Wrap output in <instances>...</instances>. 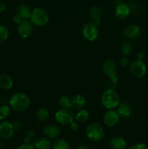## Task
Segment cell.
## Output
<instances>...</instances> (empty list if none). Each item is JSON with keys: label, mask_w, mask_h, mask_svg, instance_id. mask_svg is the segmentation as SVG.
Here are the masks:
<instances>
[{"label": "cell", "mask_w": 148, "mask_h": 149, "mask_svg": "<svg viewBox=\"0 0 148 149\" xmlns=\"http://www.w3.org/2000/svg\"><path fill=\"white\" fill-rule=\"evenodd\" d=\"M102 71L107 77H111L116 74L117 67L113 60H106L102 65Z\"/></svg>", "instance_id": "5bb4252c"}, {"label": "cell", "mask_w": 148, "mask_h": 149, "mask_svg": "<svg viewBox=\"0 0 148 149\" xmlns=\"http://www.w3.org/2000/svg\"><path fill=\"white\" fill-rule=\"evenodd\" d=\"M10 113V109L7 105L0 106V120H4L9 116Z\"/></svg>", "instance_id": "4316f807"}, {"label": "cell", "mask_w": 148, "mask_h": 149, "mask_svg": "<svg viewBox=\"0 0 148 149\" xmlns=\"http://www.w3.org/2000/svg\"><path fill=\"white\" fill-rule=\"evenodd\" d=\"M33 146L36 149H50L51 141L46 138H41L33 141Z\"/></svg>", "instance_id": "d6986e66"}, {"label": "cell", "mask_w": 148, "mask_h": 149, "mask_svg": "<svg viewBox=\"0 0 148 149\" xmlns=\"http://www.w3.org/2000/svg\"><path fill=\"white\" fill-rule=\"evenodd\" d=\"M75 149H89L87 146H85V145H81V146H78V147H77Z\"/></svg>", "instance_id": "f35d334b"}, {"label": "cell", "mask_w": 148, "mask_h": 149, "mask_svg": "<svg viewBox=\"0 0 148 149\" xmlns=\"http://www.w3.org/2000/svg\"><path fill=\"white\" fill-rule=\"evenodd\" d=\"M104 124L107 125V127H115L120 121V116L118 115L117 111L114 110L107 111L104 115V118H103Z\"/></svg>", "instance_id": "30bf717a"}, {"label": "cell", "mask_w": 148, "mask_h": 149, "mask_svg": "<svg viewBox=\"0 0 148 149\" xmlns=\"http://www.w3.org/2000/svg\"><path fill=\"white\" fill-rule=\"evenodd\" d=\"M117 112L120 117L128 118L131 114V109L127 102L121 100L117 106Z\"/></svg>", "instance_id": "9a60e30c"}, {"label": "cell", "mask_w": 148, "mask_h": 149, "mask_svg": "<svg viewBox=\"0 0 148 149\" xmlns=\"http://www.w3.org/2000/svg\"><path fill=\"white\" fill-rule=\"evenodd\" d=\"M118 81V77L117 74L113 77H109V80L107 84V90H114V88L117 85Z\"/></svg>", "instance_id": "f1b7e54d"}, {"label": "cell", "mask_w": 148, "mask_h": 149, "mask_svg": "<svg viewBox=\"0 0 148 149\" xmlns=\"http://www.w3.org/2000/svg\"><path fill=\"white\" fill-rule=\"evenodd\" d=\"M120 101V97L114 90H106L101 96L102 104L108 110L117 107Z\"/></svg>", "instance_id": "7a4b0ae2"}, {"label": "cell", "mask_w": 148, "mask_h": 149, "mask_svg": "<svg viewBox=\"0 0 148 149\" xmlns=\"http://www.w3.org/2000/svg\"><path fill=\"white\" fill-rule=\"evenodd\" d=\"M82 34L84 39L89 42L95 41L99 36L98 26L93 22L86 23L82 28Z\"/></svg>", "instance_id": "8992f818"}, {"label": "cell", "mask_w": 148, "mask_h": 149, "mask_svg": "<svg viewBox=\"0 0 148 149\" xmlns=\"http://www.w3.org/2000/svg\"><path fill=\"white\" fill-rule=\"evenodd\" d=\"M145 57V54L142 52H139L137 53V59L139 60H142Z\"/></svg>", "instance_id": "74e56055"}, {"label": "cell", "mask_w": 148, "mask_h": 149, "mask_svg": "<svg viewBox=\"0 0 148 149\" xmlns=\"http://www.w3.org/2000/svg\"><path fill=\"white\" fill-rule=\"evenodd\" d=\"M17 149H36V148H34L33 144L23 143V145L20 146H19Z\"/></svg>", "instance_id": "e575fe53"}, {"label": "cell", "mask_w": 148, "mask_h": 149, "mask_svg": "<svg viewBox=\"0 0 148 149\" xmlns=\"http://www.w3.org/2000/svg\"><path fill=\"white\" fill-rule=\"evenodd\" d=\"M129 149H148V146L144 143H137L133 145Z\"/></svg>", "instance_id": "1f68e13d"}, {"label": "cell", "mask_w": 148, "mask_h": 149, "mask_svg": "<svg viewBox=\"0 0 148 149\" xmlns=\"http://www.w3.org/2000/svg\"><path fill=\"white\" fill-rule=\"evenodd\" d=\"M33 23L27 20H23L18 25V33L23 39L29 37L33 33Z\"/></svg>", "instance_id": "9c48e42d"}, {"label": "cell", "mask_w": 148, "mask_h": 149, "mask_svg": "<svg viewBox=\"0 0 148 149\" xmlns=\"http://www.w3.org/2000/svg\"><path fill=\"white\" fill-rule=\"evenodd\" d=\"M102 10L101 7H100L99 6L93 7L89 11V15L91 20H93V23L99 26L101 23V17L102 15Z\"/></svg>", "instance_id": "2e32d148"}, {"label": "cell", "mask_w": 148, "mask_h": 149, "mask_svg": "<svg viewBox=\"0 0 148 149\" xmlns=\"http://www.w3.org/2000/svg\"><path fill=\"white\" fill-rule=\"evenodd\" d=\"M43 132L47 138H55L59 136L60 130L57 126L53 125H48L44 127Z\"/></svg>", "instance_id": "ac0fdd59"}, {"label": "cell", "mask_w": 148, "mask_h": 149, "mask_svg": "<svg viewBox=\"0 0 148 149\" xmlns=\"http://www.w3.org/2000/svg\"><path fill=\"white\" fill-rule=\"evenodd\" d=\"M31 12L32 10H30V7L25 4H22L19 5L17 9V14H18L23 18V20L30 19Z\"/></svg>", "instance_id": "ffe728a7"}, {"label": "cell", "mask_w": 148, "mask_h": 149, "mask_svg": "<svg viewBox=\"0 0 148 149\" xmlns=\"http://www.w3.org/2000/svg\"><path fill=\"white\" fill-rule=\"evenodd\" d=\"M10 108L15 111L22 112L28 109L30 106V98L23 93H16L9 100Z\"/></svg>", "instance_id": "6da1fadb"}, {"label": "cell", "mask_w": 148, "mask_h": 149, "mask_svg": "<svg viewBox=\"0 0 148 149\" xmlns=\"http://www.w3.org/2000/svg\"><path fill=\"white\" fill-rule=\"evenodd\" d=\"M131 13V8L128 4L125 3H119L117 4L115 10V15L116 17L120 20L127 18Z\"/></svg>", "instance_id": "7c38bea8"}, {"label": "cell", "mask_w": 148, "mask_h": 149, "mask_svg": "<svg viewBox=\"0 0 148 149\" xmlns=\"http://www.w3.org/2000/svg\"><path fill=\"white\" fill-rule=\"evenodd\" d=\"M129 64V58L126 56H123L120 58V65L123 68H125V67L127 66Z\"/></svg>", "instance_id": "4dcf8cb0"}, {"label": "cell", "mask_w": 148, "mask_h": 149, "mask_svg": "<svg viewBox=\"0 0 148 149\" xmlns=\"http://www.w3.org/2000/svg\"><path fill=\"white\" fill-rule=\"evenodd\" d=\"M12 126H13V128H14L15 131H18L22 127L21 122H20V121H18V120L15 121V122H13V123H12Z\"/></svg>", "instance_id": "d6a6232c"}, {"label": "cell", "mask_w": 148, "mask_h": 149, "mask_svg": "<svg viewBox=\"0 0 148 149\" xmlns=\"http://www.w3.org/2000/svg\"><path fill=\"white\" fill-rule=\"evenodd\" d=\"M86 137L91 141H100L104 138V131L102 127L97 122L89 124L86 129Z\"/></svg>", "instance_id": "277c9868"}, {"label": "cell", "mask_w": 148, "mask_h": 149, "mask_svg": "<svg viewBox=\"0 0 148 149\" xmlns=\"http://www.w3.org/2000/svg\"><path fill=\"white\" fill-rule=\"evenodd\" d=\"M59 105L63 109H69L71 106V99L68 96H62L59 99Z\"/></svg>", "instance_id": "f546056e"}, {"label": "cell", "mask_w": 148, "mask_h": 149, "mask_svg": "<svg viewBox=\"0 0 148 149\" xmlns=\"http://www.w3.org/2000/svg\"><path fill=\"white\" fill-rule=\"evenodd\" d=\"M49 20V15L44 9L36 7L32 10L30 20L33 24L38 26H44L47 24Z\"/></svg>", "instance_id": "3957f363"}, {"label": "cell", "mask_w": 148, "mask_h": 149, "mask_svg": "<svg viewBox=\"0 0 148 149\" xmlns=\"http://www.w3.org/2000/svg\"><path fill=\"white\" fill-rule=\"evenodd\" d=\"M78 123H76V122H75L73 121V122H71V124H70V128H71V130L72 131H73V132H75V131H77L78 130Z\"/></svg>", "instance_id": "d590c367"}, {"label": "cell", "mask_w": 148, "mask_h": 149, "mask_svg": "<svg viewBox=\"0 0 148 149\" xmlns=\"http://www.w3.org/2000/svg\"><path fill=\"white\" fill-rule=\"evenodd\" d=\"M89 118V113L86 109H81L78 110V113L75 116V119L79 123H84L86 122Z\"/></svg>", "instance_id": "603a6c76"}, {"label": "cell", "mask_w": 148, "mask_h": 149, "mask_svg": "<svg viewBox=\"0 0 148 149\" xmlns=\"http://www.w3.org/2000/svg\"><path fill=\"white\" fill-rule=\"evenodd\" d=\"M9 30L6 26L0 25V43L4 42L8 39Z\"/></svg>", "instance_id": "83f0119b"}, {"label": "cell", "mask_w": 148, "mask_h": 149, "mask_svg": "<svg viewBox=\"0 0 148 149\" xmlns=\"http://www.w3.org/2000/svg\"><path fill=\"white\" fill-rule=\"evenodd\" d=\"M110 146L113 149H125L127 146V142L123 137L115 136L110 140Z\"/></svg>", "instance_id": "e0dca14e"}, {"label": "cell", "mask_w": 148, "mask_h": 149, "mask_svg": "<svg viewBox=\"0 0 148 149\" xmlns=\"http://www.w3.org/2000/svg\"><path fill=\"white\" fill-rule=\"evenodd\" d=\"M36 132L33 130H29L28 131H27L25 135L24 140H23V143L26 144H29L31 142H33L34 141L35 138H36Z\"/></svg>", "instance_id": "484cf974"}, {"label": "cell", "mask_w": 148, "mask_h": 149, "mask_svg": "<svg viewBox=\"0 0 148 149\" xmlns=\"http://www.w3.org/2000/svg\"><path fill=\"white\" fill-rule=\"evenodd\" d=\"M4 141H1V140H0V149H1V148H4Z\"/></svg>", "instance_id": "ab89813d"}, {"label": "cell", "mask_w": 148, "mask_h": 149, "mask_svg": "<svg viewBox=\"0 0 148 149\" xmlns=\"http://www.w3.org/2000/svg\"><path fill=\"white\" fill-rule=\"evenodd\" d=\"M13 86V80L7 74L0 75V87L3 90H10Z\"/></svg>", "instance_id": "44dd1931"}, {"label": "cell", "mask_w": 148, "mask_h": 149, "mask_svg": "<svg viewBox=\"0 0 148 149\" xmlns=\"http://www.w3.org/2000/svg\"><path fill=\"white\" fill-rule=\"evenodd\" d=\"M14 128L11 122L4 121L0 123V138L4 140L10 139L14 135Z\"/></svg>", "instance_id": "ba28073f"}, {"label": "cell", "mask_w": 148, "mask_h": 149, "mask_svg": "<svg viewBox=\"0 0 148 149\" xmlns=\"http://www.w3.org/2000/svg\"><path fill=\"white\" fill-rule=\"evenodd\" d=\"M120 51H121L122 54L124 56L130 55L131 54L132 51H133L132 44L130 42H129V41H124L121 44V46H120Z\"/></svg>", "instance_id": "cb8c5ba5"}, {"label": "cell", "mask_w": 148, "mask_h": 149, "mask_svg": "<svg viewBox=\"0 0 148 149\" xmlns=\"http://www.w3.org/2000/svg\"><path fill=\"white\" fill-rule=\"evenodd\" d=\"M147 72V67L142 60L136 59L130 65V73L135 78L144 77Z\"/></svg>", "instance_id": "52a82bcc"}, {"label": "cell", "mask_w": 148, "mask_h": 149, "mask_svg": "<svg viewBox=\"0 0 148 149\" xmlns=\"http://www.w3.org/2000/svg\"><path fill=\"white\" fill-rule=\"evenodd\" d=\"M49 118V111L46 107H41L38 109L36 113V119L39 122H44Z\"/></svg>", "instance_id": "7402d4cb"}, {"label": "cell", "mask_w": 148, "mask_h": 149, "mask_svg": "<svg viewBox=\"0 0 148 149\" xmlns=\"http://www.w3.org/2000/svg\"><path fill=\"white\" fill-rule=\"evenodd\" d=\"M12 20H13V22H14L15 23L19 25L20 23H21L22 21H23V18H22V17H20V16L18 14H16V15H15L14 16H13Z\"/></svg>", "instance_id": "836d02e7"}, {"label": "cell", "mask_w": 148, "mask_h": 149, "mask_svg": "<svg viewBox=\"0 0 148 149\" xmlns=\"http://www.w3.org/2000/svg\"><path fill=\"white\" fill-rule=\"evenodd\" d=\"M6 10V4L0 0V13L4 12Z\"/></svg>", "instance_id": "8d00e7d4"}, {"label": "cell", "mask_w": 148, "mask_h": 149, "mask_svg": "<svg viewBox=\"0 0 148 149\" xmlns=\"http://www.w3.org/2000/svg\"><path fill=\"white\" fill-rule=\"evenodd\" d=\"M142 29L137 25H129L123 29V35L128 39H135L139 37Z\"/></svg>", "instance_id": "8fae6325"}, {"label": "cell", "mask_w": 148, "mask_h": 149, "mask_svg": "<svg viewBox=\"0 0 148 149\" xmlns=\"http://www.w3.org/2000/svg\"><path fill=\"white\" fill-rule=\"evenodd\" d=\"M53 149H69L70 146L68 141L65 139H57L53 144Z\"/></svg>", "instance_id": "d4e9b609"}, {"label": "cell", "mask_w": 148, "mask_h": 149, "mask_svg": "<svg viewBox=\"0 0 148 149\" xmlns=\"http://www.w3.org/2000/svg\"><path fill=\"white\" fill-rule=\"evenodd\" d=\"M86 100L81 95H76L71 98V106L70 108L73 110H81L85 106Z\"/></svg>", "instance_id": "4fadbf2b"}, {"label": "cell", "mask_w": 148, "mask_h": 149, "mask_svg": "<svg viewBox=\"0 0 148 149\" xmlns=\"http://www.w3.org/2000/svg\"><path fill=\"white\" fill-rule=\"evenodd\" d=\"M55 119L60 125H68L73 122L75 115L71 109L62 108L55 113Z\"/></svg>", "instance_id": "5b68a950"}]
</instances>
